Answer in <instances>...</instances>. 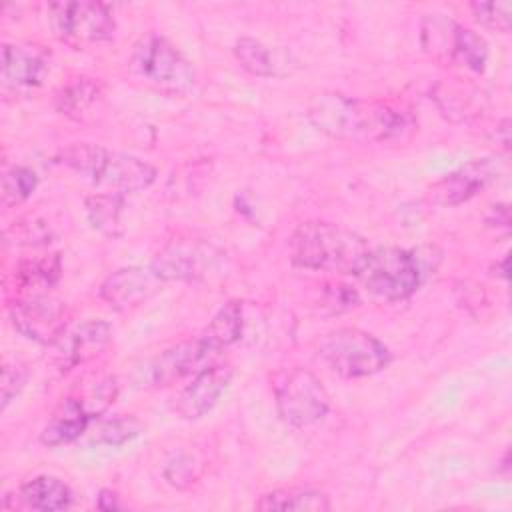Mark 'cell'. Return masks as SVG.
<instances>
[{"instance_id": "1", "label": "cell", "mask_w": 512, "mask_h": 512, "mask_svg": "<svg viewBox=\"0 0 512 512\" xmlns=\"http://www.w3.org/2000/svg\"><path fill=\"white\" fill-rule=\"evenodd\" d=\"M316 130L338 140L384 142L400 136L410 118L396 106L380 100H360L344 94H318L308 108Z\"/></svg>"}, {"instance_id": "2", "label": "cell", "mask_w": 512, "mask_h": 512, "mask_svg": "<svg viewBox=\"0 0 512 512\" xmlns=\"http://www.w3.org/2000/svg\"><path fill=\"white\" fill-rule=\"evenodd\" d=\"M288 248L290 260L298 268L354 276L370 252L360 234L330 222L300 224L292 232Z\"/></svg>"}, {"instance_id": "3", "label": "cell", "mask_w": 512, "mask_h": 512, "mask_svg": "<svg viewBox=\"0 0 512 512\" xmlns=\"http://www.w3.org/2000/svg\"><path fill=\"white\" fill-rule=\"evenodd\" d=\"M60 160L78 176L106 192H140L156 180V168L148 162L90 142L66 146L60 152Z\"/></svg>"}, {"instance_id": "4", "label": "cell", "mask_w": 512, "mask_h": 512, "mask_svg": "<svg viewBox=\"0 0 512 512\" xmlns=\"http://www.w3.org/2000/svg\"><path fill=\"white\" fill-rule=\"evenodd\" d=\"M318 354L342 378H366L390 364L388 346L360 328H336L318 340Z\"/></svg>"}, {"instance_id": "5", "label": "cell", "mask_w": 512, "mask_h": 512, "mask_svg": "<svg viewBox=\"0 0 512 512\" xmlns=\"http://www.w3.org/2000/svg\"><path fill=\"white\" fill-rule=\"evenodd\" d=\"M362 286L376 298L398 302L410 298L422 280L418 258L404 248H370L356 272Z\"/></svg>"}, {"instance_id": "6", "label": "cell", "mask_w": 512, "mask_h": 512, "mask_svg": "<svg viewBox=\"0 0 512 512\" xmlns=\"http://www.w3.org/2000/svg\"><path fill=\"white\" fill-rule=\"evenodd\" d=\"M274 398L280 418L294 428L312 426L330 410V396L322 382L300 366L288 368L276 376Z\"/></svg>"}, {"instance_id": "7", "label": "cell", "mask_w": 512, "mask_h": 512, "mask_svg": "<svg viewBox=\"0 0 512 512\" xmlns=\"http://www.w3.org/2000/svg\"><path fill=\"white\" fill-rule=\"evenodd\" d=\"M128 68L136 78L158 88L186 90L194 84L190 62L170 40L158 34H148L134 46Z\"/></svg>"}, {"instance_id": "8", "label": "cell", "mask_w": 512, "mask_h": 512, "mask_svg": "<svg viewBox=\"0 0 512 512\" xmlns=\"http://www.w3.org/2000/svg\"><path fill=\"white\" fill-rule=\"evenodd\" d=\"M48 22L56 38L70 46H86L112 38L116 20L102 2L74 0L52 2L48 6Z\"/></svg>"}, {"instance_id": "9", "label": "cell", "mask_w": 512, "mask_h": 512, "mask_svg": "<svg viewBox=\"0 0 512 512\" xmlns=\"http://www.w3.org/2000/svg\"><path fill=\"white\" fill-rule=\"evenodd\" d=\"M10 318L24 338L38 344H56L66 332V306L48 294L32 292L16 298L10 304Z\"/></svg>"}, {"instance_id": "10", "label": "cell", "mask_w": 512, "mask_h": 512, "mask_svg": "<svg viewBox=\"0 0 512 512\" xmlns=\"http://www.w3.org/2000/svg\"><path fill=\"white\" fill-rule=\"evenodd\" d=\"M214 352L202 342V338L178 342L160 354H156L144 368V378L154 388L170 386L182 378L196 376L208 364H212Z\"/></svg>"}, {"instance_id": "11", "label": "cell", "mask_w": 512, "mask_h": 512, "mask_svg": "<svg viewBox=\"0 0 512 512\" xmlns=\"http://www.w3.org/2000/svg\"><path fill=\"white\" fill-rule=\"evenodd\" d=\"M218 252L200 240L178 238L168 242L152 260V270L160 280H198L214 266Z\"/></svg>"}, {"instance_id": "12", "label": "cell", "mask_w": 512, "mask_h": 512, "mask_svg": "<svg viewBox=\"0 0 512 512\" xmlns=\"http://www.w3.org/2000/svg\"><path fill=\"white\" fill-rule=\"evenodd\" d=\"M160 278L152 268H118L100 284V298L118 312L132 310L152 298L160 288Z\"/></svg>"}, {"instance_id": "13", "label": "cell", "mask_w": 512, "mask_h": 512, "mask_svg": "<svg viewBox=\"0 0 512 512\" xmlns=\"http://www.w3.org/2000/svg\"><path fill=\"white\" fill-rule=\"evenodd\" d=\"M110 340L112 326L98 318L84 320L78 326L66 330L54 344L60 370H72L94 360L108 348Z\"/></svg>"}, {"instance_id": "14", "label": "cell", "mask_w": 512, "mask_h": 512, "mask_svg": "<svg viewBox=\"0 0 512 512\" xmlns=\"http://www.w3.org/2000/svg\"><path fill=\"white\" fill-rule=\"evenodd\" d=\"M234 370L230 364H208L196 376H192L190 384L176 398V412L186 420H196L208 414L218 398L228 388Z\"/></svg>"}, {"instance_id": "15", "label": "cell", "mask_w": 512, "mask_h": 512, "mask_svg": "<svg viewBox=\"0 0 512 512\" xmlns=\"http://www.w3.org/2000/svg\"><path fill=\"white\" fill-rule=\"evenodd\" d=\"M494 174H496V166L492 160L488 158L472 160L466 166L450 172L448 176L432 184L428 192L430 202L444 208L458 206L470 200L472 196H476L482 188H486V184L494 178Z\"/></svg>"}, {"instance_id": "16", "label": "cell", "mask_w": 512, "mask_h": 512, "mask_svg": "<svg viewBox=\"0 0 512 512\" xmlns=\"http://www.w3.org/2000/svg\"><path fill=\"white\" fill-rule=\"evenodd\" d=\"M48 74V58L42 50L26 44H4L2 48V80L8 88L30 90L44 82Z\"/></svg>"}, {"instance_id": "17", "label": "cell", "mask_w": 512, "mask_h": 512, "mask_svg": "<svg viewBox=\"0 0 512 512\" xmlns=\"http://www.w3.org/2000/svg\"><path fill=\"white\" fill-rule=\"evenodd\" d=\"M94 416L84 408V404L72 394L60 402L48 424L44 426L40 440L46 446H60L78 440L88 432Z\"/></svg>"}, {"instance_id": "18", "label": "cell", "mask_w": 512, "mask_h": 512, "mask_svg": "<svg viewBox=\"0 0 512 512\" xmlns=\"http://www.w3.org/2000/svg\"><path fill=\"white\" fill-rule=\"evenodd\" d=\"M22 504L32 510H42V512H54V510H64L72 502V492L68 484L56 476H36L22 484L18 492Z\"/></svg>"}, {"instance_id": "19", "label": "cell", "mask_w": 512, "mask_h": 512, "mask_svg": "<svg viewBox=\"0 0 512 512\" xmlns=\"http://www.w3.org/2000/svg\"><path fill=\"white\" fill-rule=\"evenodd\" d=\"M258 510H294V512H326L330 500L324 492L314 488H278L256 502Z\"/></svg>"}, {"instance_id": "20", "label": "cell", "mask_w": 512, "mask_h": 512, "mask_svg": "<svg viewBox=\"0 0 512 512\" xmlns=\"http://www.w3.org/2000/svg\"><path fill=\"white\" fill-rule=\"evenodd\" d=\"M100 100H102L100 84L94 82L92 78H74L72 82L64 84L54 96L56 110L78 120L92 114V110L100 104Z\"/></svg>"}, {"instance_id": "21", "label": "cell", "mask_w": 512, "mask_h": 512, "mask_svg": "<svg viewBox=\"0 0 512 512\" xmlns=\"http://www.w3.org/2000/svg\"><path fill=\"white\" fill-rule=\"evenodd\" d=\"M242 324H244L242 304L236 300H230L214 314V318L204 328L200 338L214 354H218L220 350L228 348L230 344H234L240 338Z\"/></svg>"}, {"instance_id": "22", "label": "cell", "mask_w": 512, "mask_h": 512, "mask_svg": "<svg viewBox=\"0 0 512 512\" xmlns=\"http://www.w3.org/2000/svg\"><path fill=\"white\" fill-rule=\"evenodd\" d=\"M448 58L472 72H482L488 60V44L474 30L456 24Z\"/></svg>"}, {"instance_id": "23", "label": "cell", "mask_w": 512, "mask_h": 512, "mask_svg": "<svg viewBox=\"0 0 512 512\" xmlns=\"http://www.w3.org/2000/svg\"><path fill=\"white\" fill-rule=\"evenodd\" d=\"M122 194L116 192H100L86 198V214L92 224L102 234L118 236L122 226Z\"/></svg>"}, {"instance_id": "24", "label": "cell", "mask_w": 512, "mask_h": 512, "mask_svg": "<svg viewBox=\"0 0 512 512\" xmlns=\"http://www.w3.org/2000/svg\"><path fill=\"white\" fill-rule=\"evenodd\" d=\"M234 56L240 62L244 70H248L254 76H274L276 64L272 58V52L268 46H264L256 38L242 36L234 42Z\"/></svg>"}, {"instance_id": "25", "label": "cell", "mask_w": 512, "mask_h": 512, "mask_svg": "<svg viewBox=\"0 0 512 512\" xmlns=\"http://www.w3.org/2000/svg\"><path fill=\"white\" fill-rule=\"evenodd\" d=\"M140 430H142V424L134 416H114V418H104V420L96 418V424L90 430L88 442L120 446L126 440L134 438Z\"/></svg>"}, {"instance_id": "26", "label": "cell", "mask_w": 512, "mask_h": 512, "mask_svg": "<svg viewBox=\"0 0 512 512\" xmlns=\"http://www.w3.org/2000/svg\"><path fill=\"white\" fill-rule=\"evenodd\" d=\"M60 276V258L46 256V258H36V260H26L16 268V280L20 286L28 290L36 288H46L52 286ZM28 292V294H32Z\"/></svg>"}, {"instance_id": "27", "label": "cell", "mask_w": 512, "mask_h": 512, "mask_svg": "<svg viewBox=\"0 0 512 512\" xmlns=\"http://www.w3.org/2000/svg\"><path fill=\"white\" fill-rule=\"evenodd\" d=\"M38 178L34 170L26 166H12L2 176V204L4 206H16L22 204L32 196L36 190Z\"/></svg>"}, {"instance_id": "28", "label": "cell", "mask_w": 512, "mask_h": 512, "mask_svg": "<svg viewBox=\"0 0 512 512\" xmlns=\"http://www.w3.org/2000/svg\"><path fill=\"white\" fill-rule=\"evenodd\" d=\"M474 18L492 30L508 32L512 24V2L500 0V2H472L470 4Z\"/></svg>"}, {"instance_id": "29", "label": "cell", "mask_w": 512, "mask_h": 512, "mask_svg": "<svg viewBox=\"0 0 512 512\" xmlns=\"http://www.w3.org/2000/svg\"><path fill=\"white\" fill-rule=\"evenodd\" d=\"M28 378L26 364L20 360H6L2 368V408H6L12 398L24 388Z\"/></svg>"}, {"instance_id": "30", "label": "cell", "mask_w": 512, "mask_h": 512, "mask_svg": "<svg viewBox=\"0 0 512 512\" xmlns=\"http://www.w3.org/2000/svg\"><path fill=\"white\" fill-rule=\"evenodd\" d=\"M98 508L102 510H114V508H120L118 504V496L114 492H108V490H102L100 496H98Z\"/></svg>"}]
</instances>
